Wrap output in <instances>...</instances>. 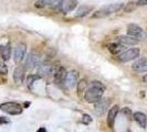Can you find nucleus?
Masks as SVG:
<instances>
[{"label": "nucleus", "instance_id": "nucleus-1", "mask_svg": "<svg viewBox=\"0 0 147 132\" xmlns=\"http://www.w3.org/2000/svg\"><path fill=\"white\" fill-rule=\"evenodd\" d=\"M105 86L101 81H92L91 86L88 88V90L84 94V99L88 103H95L101 98H103V93Z\"/></svg>", "mask_w": 147, "mask_h": 132}, {"label": "nucleus", "instance_id": "nucleus-2", "mask_svg": "<svg viewBox=\"0 0 147 132\" xmlns=\"http://www.w3.org/2000/svg\"><path fill=\"white\" fill-rule=\"evenodd\" d=\"M124 6H125V3H122V2L107 5V6H105V7L96 10L95 12L92 15V18H93V19H103V18H106V17L113 15V13H115V12H118L121 9L124 8Z\"/></svg>", "mask_w": 147, "mask_h": 132}, {"label": "nucleus", "instance_id": "nucleus-3", "mask_svg": "<svg viewBox=\"0 0 147 132\" xmlns=\"http://www.w3.org/2000/svg\"><path fill=\"white\" fill-rule=\"evenodd\" d=\"M0 110L11 116H18L22 113L23 108L20 103H15V101H8V103H3L0 105Z\"/></svg>", "mask_w": 147, "mask_h": 132}, {"label": "nucleus", "instance_id": "nucleus-4", "mask_svg": "<svg viewBox=\"0 0 147 132\" xmlns=\"http://www.w3.org/2000/svg\"><path fill=\"white\" fill-rule=\"evenodd\" d=\"M140 55V50L138 47H132L128 49L126 51H123L119 55H118V59L122 63H127L129 61H134L137 59Z\"/></svg>", "mask_w": 147, "mask_h": 132}, {"label": "nucleus", "instance_id": "nucleus-5", "mask_svg": "<svg viewBox=\"0 0 147 132\" xmlns=\"http://www.w3.org/2000/svg\"><path fill=\"white\" fill-rule=\"evenodd\" d=\"M78 81H79V73L76 71H70V72H66L64 81L62 84L66 89H72L76 86Z\"/></svg>", "mask_w": 147, "mask_h": 132}, {"label": "nucleus", "instance_id": "nucleus-6", "mask_svg": "<svg viewBox=\"0 0 147 132\" xmlns=\"http://www.w3.org/2000/svg\"><path fill=\"white\" fill-rule=\"evenodd\" d=\"M40 62V57L36 52H30L24 57V68L26 71H32L38 66Z\"/></svg>", "mask_w": 147, "mask_h": 132}, {"label": "nucleus", "instance_id": "nucleus-7", "mask_svg": "<svg viewBox=\"0 0 147 132\" xmlns=\"http://www.w3.org/2000/svg\"><path fill=\"white\" fill-rule=\"evenodd\" d=\"M110 107V99L109 98H101L98 101L94 103V112L97 117H102L106 110Z\"/></svg>", "mask_w": 147, "mask_h": 132}, {"label": "nucleus", "instance_id": "nucleus-8", "mask_svg": "<svg viewBox=\"0 0 147 132\" xmlns=\"http://www.w3.org/2000/svg\"><path fill=\"white\" fill-rule=\"evenodd\" d=\"M26 53H27V45L24 43H20L16 46L13 51V61L16 64L21 63L23 59L26 57Z\"/></svg>", "mask_w": 147, "mask_h": 132}, {"label": "nucleus", "instance_id": "nucleus-9", "mask_svg": "<svg viewBox=\"0 0 147 132\" xmlns=\"http://www.w3.org/2000/svg\"><path fill=\"white\" fill-rule=\"evenodd\" d=\"M52 68H53V66L48 59L41 61V62H39V64L37 66L38 75H40L41 77H45L52 73Z\"/></svg>", "mask_w": 147, "mask_h": 132}, {"label": "nucleus", "instance_id": "nucleus-10", "mask_svg": "<svg viewBox=\"0 0 147 132\" xmlns=\"http://www.w3.org/2000/svg\"><path fill=\"white\" fill-rule=\"evenodd\" d=\"M52 73H53V81L57 85H61L64 77L66 75V69L63 66H57L55 68H52Z\"/></svg>", "mask_w": 147, "mask_h": 132}, {"label": "nucleus", "instance_id": "nucleus-11", "mask_svg": "<svg viewBox=\"0 0 147 132\" xmlns=\"http://www.w3.org/2000/svg\"><path fill=\"white\" fill-rule=\"evenodd\" d=\"M127 34L134 37L138 40H142L144 37V30L140 28L138 24H135V23H131L127 25Z\"/></svg>", "mask_w": 147, "mask_h": 132}, {"label": "nucleus", "instance_id": "nucleus-12", "mask_svg": "<svg viewBox=\"0 0 147 132\" xmlns=\"http://www.w3.org/2000/svg\"><path fill=\"white\" fill-rule=\"evenodd\" d=\"M26 78V68L24 66H17L13 71V81L17 85H21Z\"/></svg>", "mask_w": 147, "mask_h": 132}, {"label": "nucleus", "instance_id": "nucleus-13", "mask_svg": "<svg viewBox=\"0 0 147 132\" xmlns=\"http://www.w3.org/2000/svg\"><path fill=\"white\" fill-rule=\"evenodd\" d=\"M78 3H79L78 0H63L62 5L60 7V10L62 13L66 15V13L73 11L74 9L78 7Z\"/></svg>", "mask_w": 147, "mask_h": 132}, {"label": "nucleus", "instance_id": "nucleus-14", "mask_svg": "<svg viewBox=\"0 0 147 132\" xmlns=\"http://www.w3.org/2000/svg\"><path fill=\"white\" fill-rule=\"evenodd\" d=\"M132 67L137 73H147V57L137 59L134 62Z\"/></svg>", "mask_w": 147, "mask_h": 132}, {"label": "nucleus", "instance_id": "nucleus-15", "mask_svg": "<svg viewBox=\"0 0 147 132\" xmlns=\"http://www.w3.org/2000/svg\"><path fill=\"white\" fill-rule=\"evenodd\" d=\"M117 42L121 43L122 45H124V46H133V45H136V44L138 43L140 40L134 37H131V35H128V34H126V35H121V37H118Z\"/></svg>", "mask_w": 147, "mask_h": 132}, {"label": "nucleus", "instance_id": "nucleus-16", "mask_svg": "<svg viewBox=\"0 0 147 132\" xmlns=\"http://www.w3.org/2000/svg\"><path fill=\"white\" fill-rule=\"evenodd\" d=\"M118 111H119V107L117 105H114L112 108H110L109 110V113H107V123L110 125V128H113L114 127V123H115V119H116V116L118 115Z\"/></svg>", "mask_w": 147, "mask_h": 132}, {"label": "nucleus", "instance_id": "nucleus-17", "mask_svg": "<svg viewBox=\"0 0 147 132\" xmlns=\"http://www.w3.org/2000/svg\"><path fill=\"white\" fill-rule=\"evenodd\" d=\"M0 57L5 62L10 59V57H11V45H10V43L2 44L0 46Z\"/></svg>", "mask_w": 147, "mask_h": 132}, {"label": "nucleus", "instance_id": "nucleus-18", "mask_svg": "<svg viewBox=\"0 0 147 132\" xmlns=\"http://www.w3.org/2000/svg\"><path fill=\"white\" fill-rule=\"evenodd\" d=\"M133 117L135 119V121L138 123L140 128H146L147 125V116L145 113H143V112H140V111H137V112H135L134 115H133Z\"/></svg>", "mask_w": 147, "mask_h": 132}, {"label": "nucleus", "instance_id": "nucleus-19", "mask_svg": "<svg viewBox=\"0 0 147 132\" xmlns=\"http://www.w3.org/2000/svg\"><path fill=\"white\" fill-rule=\"evenodd\" d=\"M93 10V7L92 6H80L78 8L76 12H75V17L76 18H83L85 15H88V13H91V11Z\"/></svg>", "mask_w": 147, "mask_h": 132}, {"label": "nucleus", "instance_id": "nucleus-20", "mask_svg": "<svg viewBox=\"0 0 147 132\" xmlns=\"http://www.w3.org/2000/svg\"><path fill=\"white\" fill-rule=\"evenodd\" d=\"M125 50V46L122 45L118 42H114L109 45V51L112 53V54H121L122 52Z\"/></svg>", "mask_w": 147, "mask_h": 132}, {"label": "nucleus", "instance_id": "nucleus-21", "mask_svg": "<svg viewBox=\"0 0 147 132\" xmlns=\"http://www.w3.org/2000/svg\"><path fill=\"white\" fill-rule=\"evenodd\" d=\"M40 78H41V76L38 75V74H31V75H29V76L27 77V85H28V87H29L30 89H32L34 83L37 81H39Z\"/></svg>", "mask_w": 147, "mask_h": 132}, {"label": "nucleus", "instance_id": "nucleus-22", "mask_svg": "<svg viewBox=\"0 0 147 132\" xmlns=\"http://www.w3.org/2000/svg\"><path fill=\"white\" fill-rule=\"evenodd\" d=\"M86 88H88V81H86V79H81V81H78V84H76V90H78L79 94L84 93Z\"/></svg>", "mask_w": 147, "mask_h": 132}, {"label": "nucleus", "instance_id": "nucleus-23", "mask_svg": "<svg viewBox=\"0 0 147 132\" xmlns=\"http://www.w3.org/2000/svg\"><path fill=\"white\" fill-rule=\"evenodd\" d=\"M136 7H137V3L136 2H133V1H131V2H128V3H126L125 6H124V11L125 12H132V11H134L135 9H136Z\"/></svg>", "mask_w": 147, "mask_h": 132}, {"label": "nucleus", "instance_id": "nucleus-24", "mask_svg": "<svg viewBox=\"0 0 147 132\" xmlns=\"http://www.w3.org/2000/svg\"><path fill=\"white\" fill-rule=\"evenodd\" d=\"M3 62H5V61L0 57V75H7V73H8L7 66L5 65Z\"/></svg>", "mask_w": 147, "mask_h": 132}, {"label": "nucleus", "instance_id": "nucleus-25", "mask_svg": "<svg viewBox=\"0 0 147 132\" xmlns=\"http://www.w3.org/2000/svg\"><path fill=\"white\" fill-rule=\"evenodd\" d=\"M62 2H63V0H53L52 3L49 6V7L51 8V9H60L61 5H62Z\"/></svg>", "mask_w": 147, "mask_h": 132}, {"label": "nucleus", "instance_id": "nucleus-26", "mask_svg": "<svg viewBox=\"0 0 147 132\" xmlns=\"http://www.w3.org/2000/svg\"><path fill=\"white\" fill-rule=\"evenodd\" d=\"M83 122L84 123H91L92 122V118L90 117L88 115H84L83 116Z\"/></svg>", "mask_w": 147, "mask_h": 132}, {"label": "nucleus", "instance_id": "nucleus-27", "mask_svg": "<svg viewBox=\"0 0 147 132\" xmlns=\"http://www.w3.org/2000/svg\"><path fill=\"white\" fill-rule=\"evenodd\" d=\"M10 120L6 117H0V125H6V123H9Z\"/></svg>", "mask_w": 147, "mask_h": 132}, {"label": "nucleus", "instance_id": "nucleus-28", "mask_svg": "<svg viewBox=\"0 0 147 132\" xmlns=\"http://www.w3.org/2000/svg\"><path fill=\"white\" fill-rule=\"evenodd\" d=\"M136 3L137 6H147V0H138Z\"/></svg>", "mask_w": 147, "mask_h": 132}, {"label": "nucleus", "instance_id": "nucleus-29", "mask_svg": "<svg viewBox=\"0 0 147 132\" xmlns=\"http://www.w3.org/2000/svg\"><path fill=\"white\" fill-rule=\"evenodd\" d=\"M122 111L125 113L127 117H129V116H131V109H128V108H124V109L122 110Z\"/></svg>", "mask_w": 147, "mask_h": 132}, {"label": "nucleus", "instance_id": "nucleus-30", "mask_svg": "<svg viewBox=\"0 0 147 132\" xmlns=\"http://www.w3.org/2000/svg\"><path fill=\"white\" fill-rule=\"evenodd\" d=\"M37 132H47V129H45V128H41V129H39Z\"/></svg>", "mask_w": 147, "mask_h": 132}, {"label": "nucleus", "instance_id": "nucleus-31", "mask_svg": "<svg viewBox=\"0 0 147 132\" xmlns=\"http://www.w3.org/2000/svg\"><path fill=\"white\" fill-rule=\"evenodd\" d=\"M143 81H145V83H147V74L145 75V76H144V77H143Z\"/></svg>", "mask_w": 147, "mask_h": 132}]
</instances>
